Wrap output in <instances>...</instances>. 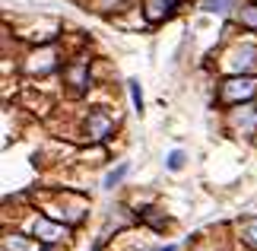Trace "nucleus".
I'll return each mask as SVG.
<instances>
[{
    "instance_id": "nucleus-1",
    "label": "nucleus",
    "mask_w": 257,
    "mask_h": 251,
    "mask_svg": "<svg viewBox=\"0 0 257 251\" xmlns=\"http://www.w3.org/2000/svg\"><path fill=\"white\" fill-rule=\"evenodd\" d=\"M251 93H254V83H251V79H235V83H229V89H225V99L251 96Z\"/></svg>"
},
{
    "instance_id": "nucleus-2",
    "label": "nucleus",
    "mask_w": 257,
    "mask_h": 251,
    "mask_svg": "<svg viewBox=\"0 0 257 251\" xmlns=\"http://www.w3.org/2000/svg\"><path fill=\"white\" fill-rule=\"evenodd\" d=\"M241 235L248 238V245H254V248H257V219H248V223L241 226Z\"/></svg>"
},
{
    "instance_id": "nucleus-3",
    "label": "nucleus",
    "mask_w": 257,
    "mask_h": 251,
    "mask_svg": "<svg viewBox=\"0 0 257 251\" xmlns=\"http://www.w3.org/2000/svg\"><path fill=\"white\" fill-rule=\"evenodd\" d=\"M127 172H131V165H127V162H124V165H117V169H114V172H111V175H108V178H105V188H114V185H117V182H121V178H124Z\"/></svg>"
},
{
    "instance_id": "nucleus-4",
    "label": "nucleus",
    "mask_w": 257,
    "mask_h": 251,
    "mask_svg": "<svg viewBox=\"0 0 257 251\" xmlns=\"http://www.w3.org/2000/svg\"><path fill=\"white\" fill-rule=\"evenodd\" d=\"M229 7H232V0H206V10H210V13H225Z\"/></svg>"
},
{
    "instance_id": "nucleus-5",
    "label": "nucleus",
    "mask_w": 257,
    "mask_h": 251,
    "mask_svg": "<svg viewBox=\"0 0 257 251\" xmlns=\"http://www.w3.org/2000/svg\"><path fill=\"white\" fill-rule=\"evenodd\" d=\"M127 86H131V96H134V105H137V108H143V93H140V83H137V79H131V83H127Z\"/></svg>"
},
{
    "instance_id": "nucleus-6",
    "label": "nucleus",
    "mask_w": 257,
    "mask_h": 251,
    "mask_svg": "<svg viewBox=\"0 0 257 251\" xmlns=\"http://www.w3.org/2000/svg\"><path fill=\"white\" fill-rule=\"evenodd\" d=\"M184 165V156L181 153H178V149H175V153L169 156V169H172V172H178V169H181Z\"/></svg>"
},
{
    "instance_id": "nucleus-7",
    "label": "nucleus",
    "mask_w": 257,
    "mask_h": 251,
    "mask_svg": "<svg viewBox=\"0 0 257 251\" xmlns=\"http://www.w3.org/2000/svg\"><path fill=\"white\" fill-rule=\"evenodd\" d=\"M254 10H257V7H248V10H244V19H248V23H254V26H257V13H254Z\"/></svg>"
},
{
    "instance_id": "nucleus-8",
    "label": "nucleus",
    "mask_w": 257,
    "mask_h": 251,
    "mask_svg": "<svg viewBox=\"0 0 257 251\" xmlns=\"http://www.w3.org/2000/svg\"><path fill=\"white\" fill-rule=\"evenodd\" d=\"M159 251H175V248H172V245H169V248H159Z\"/></svg>"
},
{
    "instance_id": "nucleus-9",
    "label": "nucleus",
    "mask_w": 257,
    "mask_h": 251,
    "mask_svg": "<svg viewBox=\"0 0 257 251\" xmlns=\"http://www.w3.org/2000/svg\"><path fill=\"white\" fill-rule=\"evenodd\" d=\"M92 251H98V248H92Z\"/></svg>"
},
{
    "instance_id": "nucleus-10",
    "label": "nucleus",
    "mask_w": 257,
    "mask_h": 251,
    "mask_svg": "<svg viewBox=\"0 0 257 251\" xmlns=\"http://www.w3.org/2000/svg\"><path fill=\"white\" fill-rule=\"evenodd\" d=\"M42 251H48V248H42Z\"/></svg>"
}]
</instances>
